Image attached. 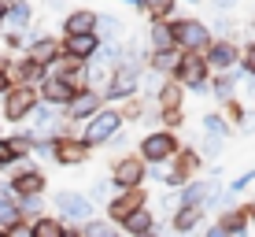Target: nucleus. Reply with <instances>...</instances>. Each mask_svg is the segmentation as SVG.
<instances>
[{
  "label": "nucleus",
  "mask_w": 255,
  "mask_h": 237,
  "mask_svg": "<svg viewBox=\"0 0 255 237\" xmlns=\"http://www.w3.org/2000/svg\"><path fill=\"white\" fill-rule=\"evenodd\" d=\"M248 186H255V167H248V171H241V174H237V178H233V182H230L226 189H230L233 197H237V193H244Z\"/></svg>",
  "instance_id": "nucleus-40"
},
{
  "label": "nucleus",
  "mask_w": 255,
  "mask_h": 237,
  "mask_svg": "<svg viewBox=\"0 0 255 237\" xmlns=\"http://www.w3.org/2000/svg\"><path fill=\"white\" fill-rule=\"evenodd\" d=\"M222 115H226V122H230V126H241V122L248 119V108L241 104V96H233L230 104H222Z\"/></svg>",
  "instance_id": "nucleus-37"
},
{
  "label": "nucleus",
  "mask_w": 255,
  "mask_h": 237,
  "mask_svg": "<svg viewBox=\"0 0 255 237\" xmlns=\"http://www.w3.org/2000/svg\"><path fill=\"white\" fill-rule=\"evenodd\" d=\"M122 130H126V119H122V111L119 108H111V104H104L100 111H96V115L85 122L82 126V141H85V148H104V145H111V137L115 134H122Z\"/></svg>",
  "instance_id": "nucleus-2"
},
{
  "label": "nucleus",
  "mask_w": 255,
  "mask_h": 237,
  "mask_svg": "<svg viewBox=\"0 0 255 237\" xmlns=\"http://www.w3.org/2000/svg\"><path fill=\"white\" fill-rule=\"evenodd\" d=\"M15 74H19V85H33V89L48 78V71H45V67H37L33 59H22V63L15 67Z\"/></svg>",
  "instance_id": "nucleus-33"
},
{
  "label": "nucleus",
  "mask_w": 255,
  "mask_h": 237,
  "mask_svg": "<svg viewBox=\"0 0 255 237\" xmlns=\"http://www.w3.org/2000/svg\"><path fill=\"white\" fill-rule=\"evenodd\" d=\"M85 197H89L96 208H108L111 197H115V186H111V178H93V186H89V193H85Z\"/></svg>",
  "instance_id": "nucleus-34"
},
{
  "label": "nucleus",
  "mask_w": 255,
  "mask_h": 237,
  "mask_svg": "<svg viewBox=\"0 0 255 237\" xmlns=\"http://www.w3.org/2000/svg\"><path fill=\"white\" fill-rule=\"evenodd\" d=\"M148 167L144 160H140L137 152H122L111 160V186H115V193H126V189H144V182H148Z\"/></svg>",
  "instance_id": "nucleus-6"
},
{
  "label": "nucleus",
  "mask_w": 255,
  "mask_h": 237,
  "mask_svg": "<svg viewBox=\"0 0 255 237\" xmlns=\"http://www.w3.org/2000/svg\"><path fill=\"white\" fill-rule=\"evenodd\" d=\"M78 230H82V237H122V234H119V226H111L104 215L89 219V223H85V226H78Z\"/></svg>",
  "instance_id": "nucleus-35"
},
{
  "label": "nucleus",
  "mask_w": 255,
  "mask_h": 237,
  "mask_svg": "<svg viewBox=\"0 0 255 237\" xmlns=\"http://www.w3.org/2000/svg\"><path fill=\"white\" fill-rule=\"evenodd\" d=\"M241 74L255 82V41H244L241 45Z\"/></svg>",
  "instance_id": "nucleus-38"
},
{
  "label": "nucleus",
  "mask_w": 255,
  "mask_h": 237,
  "mask_svg": "<svg viewBox=\"0 0 255 237\" xmlns=\"http://www.w3.org/2000/svg\"><path fill=\"white\" fill-rule=\"evenodd\" d=\"M170 30H174V48L178 52H204L211 41V26L196 15H174L170 19Z\"/></svg>",
  "instance_id": "nucleus-3"
},
{
  "label": "nucleus",
  "mask_w": 255,
  "mask_h": 237,
  "mask_svg": "<svg viewBox=\"0 0 255 237\" xmlns=\"http://www.w3.org/2000/svg\"><path fill=\"white\" fill-rule=\"evenodd\" d=\"M178 63H181V52L178 48H170V52H148V71H155L163 78H174Z\"/></svg>",
  "instance_id": "nucleus-28"
},
{
  "label": "nucleus",
  "mask_w": 255,
  "mask_h": 237,
  "mask_svg": "<svg viewBox=\"0 0 255 237\" xmlns=\"http://www.w3.org/2000/svg\"><path fill=\"white\" fill-rule=\"evenodd\" d=\"M63 237H82V230H78V226H67V230H63Z\"/></svg>",
  "instance_id": "nucleus-49"
},
{
  "label": "nucleus",
  "mask_w": 255,
  "mask_h": 237,
  "mask_svg": "<svg viewBox=\"0 0 255 237\" xmlns=\"http://www.w3.org/2000/svg\"><path fill=\"white\" fill-rule=\"evenodd\" d=\"M0 237H4V230H0Z\"/></svg>",
  "instance_id": "nucleus-55"
},
{
  "label": "nucleus",
  "mask_w": 255,
  "mask_h": 237,
  "mask_svg": "<svg viewBox=\"0 0 255 237\" xmlns=\"http://www.w3.org/2000/svg\"><path fill=\"white\" fill-rule=\"evenodd\" d=\"M170 234H178V237H189L192 230H200V223H204V212L200 208H178L170 219Z\"/></svg>",
  "instance_id": "nucleus-23"
},
{
  "label": "nucleus",
  "mask_w": 255,
  "mask_h": 237,
  "mask_svg": "<svg viewBox=\"0 0 255 237\" xmlns=\"http://www.w3.org/2000/svg\"><path fill=\"white\" fill-rule=\"evenodd\" d=\"M122 4H126V7H137V4H140V0H122Z\"/></svg>",
  "instance_id": "nucleus-51"
},
{
  "label": "nucleus",
  "mask_w": 255,
  "mask_h": 237,
  "mask_svg": "<svg viewBox=\"0 0 255 237\" xmlns=\"http://www.w3.org/2000/svg\"><path fill=\"white\" fill-rule=\"evenodd\" d=\"M241 71H230V74H211V96H215L218 104H230L237 96V85H241Z\"/></svg>",
  "instance_id": "nucleus-24"
},
{
  "label": "nucleus",
  "mask_w": 255,
  "mask_h": 237,
  "mask_svg": "<svg viewBox=\"0 0 255 237\" xmlns=\"http://www.w3.org/2000/svg\"><path fill=\"white\" fill-rule=\"evenodd\" d=\"M96 30V11L89 7H74L63 15V37H78V33H93Z\"/></svg>",
  "instance_id": "nucleus-21"
},
{
  "label": "nucleus",
  "mask_w": 255,
  "mask_h": 237,
  "mask_svg": "<svg viewBox=\"0 0 255 237\" xmlns=\"http://www.w3.org/2000/svg\"><path fill=\"white\" fill-rule=\"evenodd\" d=\"M170 171H178L185 182H192V178H204V160H200V152H196V145H185L181 141V148H178V156H174L170 163Z\"/></svg>",
  "instance_id": "nucleus-17"
},
{
  "label": "nucleus",
  "mask_w": 255,
  "mask_h": 237,
  "mask_svg": "<svg viewBox=\"0 0 255 237\" xmlns=\"http://www.w3.org/2000/svg\"><path fill=\"white\" fill-rule=\"evenodd\" d=\"M63 45V56L74 59V63H89V59L100 52V37L96 33H78V37H59Z\"/></svg>",
  "instance_id": "nucleus-16"
},
{
  "label": "nucleus",
  "mask_w": 255,
  "mask_h": 237,
  "mask_svg": "<svg viewBox=\"0 0 255 237\" xmlns=\"http://www.w3.org/2000/svg\"><path fill=\"white\" fill-rule=\"evenodd\" d=\"M100 108H104V96L93 93V89H85V93H78L74 104L63 111V122H67V126H85V122H89Z\"/></svg>",
  "instance_id": "nucleus-14"
},
{
  "label": "nucleus",
  "mask_w": 255,
  "mask_h": 237,
  "mask_svg": "<svg viewBox=\"0 0 255 237\" xmlns=\"http://www.w3.org/2000/svg\"><path fill=\"white\" fill-rule=\"evenodd\" d=\"M4 237H33V230H30V223H19V226H11Z\"/></svg>",
  "instance_id": "nucleus-42"
},
{
  "label": "nucleus",
  "mask_w": 255,
  "mask_h": 237,
  "mask_svg": "<svg viewBox=\"0 0 255 237\" xmlns=\"http://www.w3.org/2000/svg\"><path fill=\"white\" fill-rule=\"evenodd\" d=\"M4 15H7V0H0V19H4Z\"/></svg>",
  "instance_id": "nucleus-50"
},
{
  "label": "nucleus",
  "mask_w": 255,
  "mask_h": 237,
  "mask_svg": "<svg viewBox=\"0 0 255 237\" xmlns=\"http://www.w3.org/2000/svg\"><path fill=\"white\" fill-rule=\"evenodd\" d=\"M96 37H100V45H119V41H126V22L119 19V15H111V11H96Z\"/></svg>",
  "instance_id": "nucleus-19"
},
{
  "label": "nucleus",
  "mask_w": 255,
  "mask_h": 237,
  "mask_svg": "<svg viewBox=\"0 0 255 237\" xmlns=\"http://www.w3.org/2000/svg\"><path fill=\"white\" fill-rule=\"evenodd\" d=\"M7 4H15V0H7Z\"/></svg>",
  "instance_id": "nucleus-54"
},
{
  "label": "nucleus",
  "mask_w": 255,
  "mask_h": 237,
  "mask_svg": "<svg viewBox=\"0 0 255 237\" xmlns=\"http://www.w3.org/2000/svg\"><path fill=\"white\" fill-rule=\"evenodd\" d=\"M170 48H174L170 22H152L148 26V52H170Z\"/></svg>",
  "instance_id": "nucleus-29"
},
{
  "label": "nucleus",
  "mask_w": 255,
  "mask_h": 237,
  "mask_svg": "<svg viewBox=\"0 0 255 237\" xmlns=\"http://www.w3.org/2000/svg\"><path fill=\"white\" fill-rule=\"evenodd\" d=\"M140 237H159V230H155V234H140Z\"/></svg>",
  "instance_id": "nucleus-53"
},
{
  "label": "nucleus",
  "mask_w": 255,
  "mask_h": 237,
  "mask_svg": "<svg viewBox=\"0 0 255 237\" xmlns=\"http://www.w3.org/2000/svg\"><path fill=\"white\" fill-rule=\"evenodd\" d=\"M204 200H207V178H192L178 189V208H200L204 212Z\"/></svg>",
  "instance_id": "nucleus-26"
},
{
  "label": "nucleus",
  "mask_w": 255,
  "mask_h": 237,
  "mask_svg": "<svg viewBox=\"0 0 255 237\" xmlns=\"http://www.w3.org/2000/svg\"><path fill=\"white\" fill-rule=\"evenodd\" d=\"M211 4H215V15H230V11H237L241 0H211Z\"/></svg>",
  "instance_id": "nucleus-41"
},
{
  "label": "nucleus",
  "mask_w": 255,
  "mask_h": 237,
  "mask_svg": "<svg viewBox=\"0 0 255 237\" xmlns=\"http://www.w3.org/2000/svg\"><path fill=\"white\" fill-rule=\"evenodd\" d=\"M37 96H41V104H48V108H56V111H67L70 104H74V96H78V89L74 85H67L63 78H45V82L37 85Z\"/></svg>",
  "instance_id": "nucleus-13"
},
{
  "label": "nucleus",
  "mask_w": 255,
  "mask_h": 237,
  "mask_svg": "<svg viewBox=\"0 0 255 237\" xmlns=\"http://www.w3.org/2000/svg\"><path fill=\"white\" fill-rule=\"evenodd\" d=\"M185 89H181L174 78H166V82L159 85V93L152 96V104H155V111H178V108H185Z\"/></svg>",
  "instance_id": "nucleus-20"
},
{
  "label": "nucleus",
  "mask_w": 255,
  "mask_h": 237,
  "mask_svg": "<svg viewBox=\"0 0 255 237\" xmlns=\"http://www.w3.org/2000/svg\"><path fill=\"white\" fill-rule=\"evenodd\" d=\"M137 208H148V189H126V193H115L111 204L104 208V219L111 226H122V219H129Z\"/></svg>",
  "instance_id": "nucleus-9"
},
{
  "label": "nucleus",
  "mask_w": 255,
  "mask_h": 237,
  "mask_svg": "<svg viewBox=\"0 0 255 237\" xmlns=\"http://www.w3.org/2000/svg\"><path fill=\"white\" fill-rule=\"evenodd\" d=\"M204 237H230V234H226V226H222V223L215 219V223H211L207 230H204Z\"/></svg>",
  "instance_id": "nucleus-43"
},
{
  "label": "nucleus",
  "mask_w": 255,
  "mask_h": 237,
  "mask_svg": "<svg viewBox=\"0 0 255 237\" xmlns=\"http://www.w3.org/2000/svg\"><path fill=\"white\" fill-rule=\"evenodd\" d=\"M248 30H252V37H248V41H255V19H252V26H248Z\"/></svg>",
  "instance_id": "nucleus-52"
},
{
  "label": "nucleus",
  "mask_w": 255,
  "mask_h": 237,
  "mask_svg": "<svg viewBox=\"0 0 255 237\" xmlns=\"http://www.w3.org/2000/svg\"><path fill=\"white\" fill-rule=\"evenodd\" d=\"M52 208H56V219H63L67 226H85L89 219H96V204L82 189H59L52 197Z\"/></svg>",
  "instance_id": "nucleus-4"
},
{
  "label": "nucleus",
  "mask_w": 255,
  "mask_h": 237,
  "mask_svg": "<svg viewBox=\"0 0 255 237\" xmlns=\"http://www.w3.org/2000/svg\"><path fill=\"white\" fill-rule=\"evenodd\" d=\"M7 163H15V156H11V148H7V141L0 137V167H7Z\"/></svg>",
  "instance_id": "nucleus-45"
},
{
  "label": "nucleus",
  "mask_w": 255,
  "mask_h": 237,
  "mask_svg": "<svg viewBox=\"0 0 255 237\" xmlns=\"http://www.w3.org/2000/svg\"><path fill=\"white\" fill-rule=\"evenodd\" d=\"M104 104H111V108H122L126 100H133V96H140V74L129 71V67H115L108 78V85L100 89Z\"/></svg>",
  "instance_id": "nucleus-7"
},
{
  "label": "nucleus",
  "mask_w": 255,
  "mask_h": 237,
  "mask_svg": "<svg viewBox=\"0 0 255 237\" xmlns=\"http://www.w3.org/2000/svg\"><path fill=\"white\" fill-rule=\"evenodd\" d=\"M7 193H11L15 200H26V197H41L45 193V174L37 171V167H30L22 160V167L15 171V178L7 182Z\"/></svg>",
  "instance_id": "nucleus-11"
},
{
  "label": "nucleus",
  "mask_w": 255,
  "mask_h": 237,
  "mask_svg": "<svg viewBox=\"0 0 255 237\" xmlns=\"http://www.w3.org/2000/svg\"><path fill=\"white\" fill-rule=\"evenodd\" d=\"M155 230H159V223H155L152 208H137V212L129 219H122V226H119L122 237H140V234H155Z\"/></svg>",
  "instance_id": "nucleus-18"
},
{
  "label": "nucleus",
  "mask_w": 255,
  "mask_h": 237,
  "mask_svg": "<svg viewBox=\"0 0 255 237\" xmlns=\"http://www.w3.org/2000/svg\"><path fill=\"white\" fill-rule=\"evenodd\" d=\"M137 11L148 19V26L152 22H170L174 15H178V0H140Z\"/></svg>",
  "instance_id": "nucleus-22"
},
{
  "label": "nucleus",
  "mask_w": 255,
  "mask_h": 237,
  "mask_svg": "<svg viewBox=\"0 0 255 237\" xmlns=\"http://www.w3.org/2000/svg\"><path fill=\"white\" fill-rule=\"evenodd\" d=\"M126 145H129V134H126V130L111 137V148H119V156H122V148H126Z\"/></svg>",
  "instance_id": "nucleus-46"
},
{
  "label": "nucleus",
  "mask_w": 255,
  "mask_h": 237,
  "mask_svg": "<svg viewBox=\"0 0 255 237\" xmlns=\"http://www.w3.org/2000/svg\"><path fill=\"white\" fill-rule=\"evenodd\" d=\"M30 19H33V7L26 4V0H15V4H7V15H4V22L11 26L15 33H19V30H26V26H30Z\"/></svg>",
  "instance_id": "nucleus-31"
},
{
  "label": "nucleus",
  "mask_w": 255,
  "mask_h": 237,
  "mask_svg": "<svg viewBox=\"0 0 255 237\" xmlns=\"http://www.w3.org/2000/svg\"><path fill=\"white\" fill-rule=\"evenodd\" d=\"M174 82L185 93H211V67L204 59V52H181V63L174 71Z\"/></svg>",
  "instance_id": "nucleus-5"
},
{
  "label": "nucleus",
  "mask_w": 255,
  "mask_h": 237,
  "mask_svg": "<svg viewBox=\"0 0 255 237\" xmlns=\"http://www.w3.org/2000/svg\"><path fill=\"white\" fill-rule=\"evenodd\" d=\"M11 93V74H7V67H0V96Z\"/></svg>",
  "instance_id": "nucleus-44"
},
{
  "label": "nucleus",
  "mask_w": 255,
  "mask_h": 237,
  "mask_svg": "<svg viewBox=\"0 0 255 237\" xmlns=\"http://www.w3.org/2000/svg\"><path fill=\"white\" fill-rule=\"evenodd\" d=\"M137 156L144 160L148 171H159V167H166L178 156V148H181V134H170V130H144V134L137 137Z\"/></svg>",
  "instance_id": "nucleus-1"
},
{
  "label": "nucleus",
  "mask_w": 255,
  "mask_h": 237,
  "mask_svg": "<svg viewBox=\"0 0 255 237\" xmlns=\"http://www.w3.org/2000/svg\"><path fill=\"white\" fill-rule=\"evenodd\" d=\"M218 223L226 226V234H230V237H244V234L252 230V219H248V212H244V204L226 208V212L218 215Z\"/></svg>",
  "instance_id": "nucleus-25"
},
{
  "label": "nucleus",
  "mask_w": 255,
  "mask_h": 237,
  "mask_svg": "<svg viewBox=\"0 0 255 237\" xmlns=\"http://www.w3.org/2000/svg\"><path fill=\"white\" fill-rule=\"evenodd\" d=\"M200 130H204V137H218V141H230L233 137V126L226 122L222 111H204L200 115Z\"/></svg>",
  "instance_id": "nucleus-27"
},
{
  "label": "nucleus",
  "mask_w": 255,
  "mask_h": 237,
  "mask_svg": "<svg viewBox=\"0 0 255 237\" xmlns=\"http://www.w3.org/2000/svg\"><path fill=\"white\" fill-rule=\"evenodd\" d=\"M222 148H226V141H218V137H200V145H196V152H200V160H218L222 156Z\"/></svg>",
  "instance_id": "nucleus-39"
},
{
  "label": "nucleus",
  "mask_w": 255,
  "mask_h": 237,
  "mask_svg": "<svg viewBox=\"0 0 255 237\" xmlns=\"http://www.w3.org/2000/svg\"><path fill=\"white\" fill-rule=\"evenodd\" d=\"M155 122H159V130L181 134V130H185V108H178V111H155Z\"/></svg>",
  "instance_id": "nucleus-36"
},
{
  "label": "nucleus",
  "mask_w": 255,
  "mask_h": 237,
  "mask_svg": "<svg viewBox=\"0 0 255 237\" xmlns=\"http://www.w3.org/2000/svg\"><path fill=\"white\" fill-rule=\"evenodd\" d=\"M204 59H207L211 74L241 71V45H237V41H211V45L204 48Z\"/></svg>",
  "instance_id": "nucleus-8"
},
{
  "label": "nucleus",
  "mask_w": 255,
  "mask_h": 237,
  "mask_svg": "<svg viewBox=\"0 0 255 237\" xmlns=\"http://www.w3.org/2000/svg\"><path fill=\"white\" fill-rule=\"evenodd\" d=\"M237 130H241V134H255V111H248V119H244Z\"/></svg>",
  "instance_id": "nucleus-47"
},
{
  "label": "nucleus",
  "mask_w": 255,
  "mask_h": 237,
  "mask_svg": "<svg viewBox=\"0 0 255 237\" xmlns=\"http://www.w3.org/2000/svg\"><path fill=\"white\" fill-rule=\"evenodd\" d=\"M22 215H19V200L7 193V186L0 189V230H11V226H19Z\"/></svg>",
  "instance_id": "nucleus-30"
},
{
  "label": "nucleus",
  "mask_w": 255,
  "mask_h": 237,
  "mask_svg": "<svg viewBox=\"0 0 255 237\" xmlns=\"http://www.w3.org/2000/svg\"><path fill=\"white\" fill-rule=\"evenodd\" d=\"M244 212H248V219H252V226H255V200H248V204H244Z\"/></svg>",
  "instance_id": "nucleus-48"
},
{
  "label": "nucleus",
  "mask_w": 255,
  "mask_h": 237,
  "mask_svg": "<svg viewBox=\"0 0 255 237\" xmlns=\"http://www.w3.org/2000/svg\"><path fill=\"white\" fill-rule=\"evenodd\" d=\"M52 160H56L59 167H82L85 160H89V148H85L82 137L59 134L56 141H52Z\"/></svg>",
  "instance_id": "nucleus-12"
},
{
  "label": "nucleus",
  "mask_w": 255,
  "mask_h": 237,
  "mask_svg": "<svg viewBox=\"0 0 255 237\" xmlns=\"http://www.w3.org/2000/svg\"><path fill=\"white\" fill-rule=\"evenodd\" d=\"M41 104V96L33 85H11V93L4 96V119L7 122H22L30 119V111Z\"/></svg>",
  "instance_id": "nucleus-10"
},
{
  "label": "nucleus",
  "mask_w": 255,
  "mask_h": 237,
  "mask_svg": "<svg viewBox=\"0 0 255 237\" xmlns=\"http://www.w3.org/2000/svg\"><path fill=\"white\" fill-rule=\"evenodd\" d=\"M30 230H33V237H63L67 223H63V219H56V215H41V219H33V223H30Z\"/></svg>",
  "instance_id": "nucleus-32"
},
{
  "label": "nucleus",
  "mask_w": 255,
  "mask_h": 237,
  "mask_svg": "<svg viewBox=\"0 0 255 237\" xmlns=\"http://www.w3.org/2000/svg\"><path fill=\"white\" fill-rule=\"evenodd\" d=\"M59 56H63V45H59L56 33H41V37H33L30 45H26V59H33V63L45 67V71L56 63Z\"/></svg>",
  "instance_id": "nucleus-15"
}]
</instances>
